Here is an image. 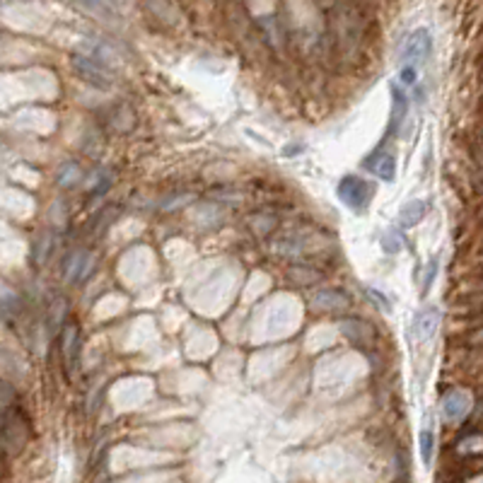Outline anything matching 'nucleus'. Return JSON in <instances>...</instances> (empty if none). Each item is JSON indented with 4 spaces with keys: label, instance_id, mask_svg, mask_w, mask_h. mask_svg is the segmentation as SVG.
Instances as JSON below:
<instances>
[{
    "label": "nucleus",
    "instance_id": "nucleus-10",
    "mask_svg": "<svg viewBox=\"0 0 483 483\" xmlns=\"http://www.w3.org/2000/svg\"><path fill=\"white\" fill-rule=\"evenodd\" d=\"M425 213H428V206H425V201H408V203H403L401 213H399V227L408 230V227L418 225L420 220L425 218Z\"/></svg>",
    "mask_w": 483,
    "mask_h": 483
},
{
    "label": "nucleus",
    "instance_id": "nucleus-19",
    "mask_svg": "<svg viewBox=\"0 0 483 483\" xmlns=\"http://www.w3.org/2000/svg\"><path fill=\"white\" fill-rule=\"evenodd\" d=\"M365 295H370V298L374 300V302H379V307H382L384 312H391V302L384 298L382 293H379V290H374V288H365Z\"/></svg>",
    "mask_w": 483,
    "mask_h": 483
},
{
    "label": "nucleus",
    "instance_id": "nucleus-13",
    "mask_svg": "<svg viewBox=\"0 0 483 483\" xmlns=\"http://www.w3.org/2000/svg\"><path fill=\"white\" fill-rule=\"evenodd\" d=\"M433 450H435L433 430H423L420 433V459H423L425 467H430V462H433Z\"/></svg>",
    "mask_w": 483,
    "mask_h": 483
},
{
    "label": "nucleus",
    "instance_id": "nucleus-6",
    "mask_svg": "<svg viewBox=\"0 0 483 483\" xmlns=\"http://www.w3.org/2000/svg\"><path fill=\"white\" fill-rule=\"evenodd\" d=\"M92 269V257L87 254V249H78L68 257L66 266H63V274L68 283H80L85 276L90 274Z\"/></svg>",
    "mask_w": 483,
    "mask_h": 483
},
{
    "label": "nucleus",
    "instance_id": "nucleus-17",
    "mask_svg": "<svg viewBox=\"0 0 483 483\" xmlns=\"http://www.w3.org/2000/svg\"><path fill=\"white\" fill-rule=\"evenodd\" d=\"M15 302L20 305V300H17L15 295H13V290L5 288L3 290V314H5V319H10V314L15 312Z\"/></svg>",
    "mask_w": 483,
    "mask_h": 483
},
{
    "label": "nucleus",
    "instance_id": "nucleus-18",
    "mask_svg": "<svg viewBox=\"0 0 483 483\" xmlns=\"http://www.w3.org/2000/svg\"><path fill=\"white\" fill-rule=\"evenodd\" d=\"M437 269H440V259L433 257V259H430V264H428V276L423 278V295L428 293L430 286H433V281H435V276H437Z\"/></svg>",
    "mask_w": 483,
    "mask_h": 483
},
{
    "label": "nucleus",
    "instance_id": "nucleus-2",
    "mask_svg": "<svg viewBox=\"0 0 483 483\" xmlns=\"http://www.w3.org/2000/svg\"><path fill=\"white\" fill-rule=\"evenodd\" d=\"M73 68H75L78 75H80L85 82L94 85V87H99V90L111 87V82H114L111 71H109V66L102 63V61H94L85 54H78L75 59H73Z\"/></svg>",
    "mask_w": 483,
    "mask_h": 483
},
{
    "label": "nucleus",
    "instance_id": "nucleus-9",
    "mask_svg": "<svg viewBox=\"0 0 483 483\" xmlns=\"http://www.w3.org/2000/svg\"><path fill=\"white\" fill-rule=\"evenodd\" d=\"M61 350H63L68 370H73L78 362V355H80V334H78L75 324H68L63 334H61Z\"/></svg>",
    "mask_w": 483,
    "mask_h": 483
},
{
    "label": "nucleus",
    "instance_id": "nucleus-4",
    "mask_svg": "<svg viewBox=\"0 0 483 483\" xmlns=\"http://www.w3.org/2000/svg\"><path fill=\"white\" fill-rule=\"evenodd\" d=\"M440 411H442V418H445L447 423H459V420H464L469 416L471 396L467 394V391H459V389L445 391L442 399H440Z\"/></svg>",
    "mask_w": 483,
    "mask_h": 483
},
{
    "label": "nucleus",
    "instance_id": "nucleus-5",
    "mask_svg": "<svg viewBox=\"0 0 483 483\" xmlns=\"http://www.w3.org/2000/svg\"><path fill=\"white\" fill-rule=\"evenodd\" d=\"M360 167L384 181L396 179V157H394V152L384 150V147H377L374 152H370V155L360 162Z\"/></svg>",
    "mask_w": 483,
    "mask_h": 483
},
{
    "label": "nucleus",
    "instance_id": "nucleus-11",
    "mask_svg": "<svg viewBox=\"0 0 483 483\" xmlns=\"http://www.w3.org/2000/svg\"><path fill=\"white\" fill-rule=\"evenodd\" d=\"M314 305L322 310H346L348 307V298L338 290H319L314 298Z\"/></svg>",
    "mask_w": 483,
    "mask_h": 483
},
{
    "label": "nucleus",
    "instance_id": "nucleus-3",
    "mask_svg": "<svg viewBox=\"0 0 483 483\" xmlns=\"http://www.w3.org/2000/svg\"><path fill=\"white\" fill-rule=\"evenodd\" d=\"M430 51H433V37H430V32L425 30V27H420V30L408 34L406 44H403V54H401L403 66L425 63Z\"/></svg>",
    "mask_w": 483,
    "mask_h": 483
},
{
    "label": "nucleus",
    "instance_id": "nucleus-16",
    "mask_svg": "<svg viewBox=\"0 0 483 483\" xmlns=\"http://www.w3.org/2000/svg\"><path fill=\"white\" fill-rule=\"evenodd\" d=\"M399 78H401V82L406 85V87H413V85L418 82V68L416 66H401Z\"/></svg>",
    "mask_w": 483,
    "mask_h": 483
},
{
    "label": "nucleus",
    "instance_id": "nucleus-12",
    "mask_svg": "<svg viewBox=\"0 0 483 483\" xmlns=\"http://www.w3.org/2000/svg\"><path fill=\"white\" fill-rule=\"evenodd\" d=\"M80 174H82V169L78 167L75 162H66L63 167L59 169V174H56V181H59V186H73V184H78L80 181Z\"/></svg>",
    "mask_w": 483,
    "mask_h": 483
},
{
    "label": "nucleus",
    "instance_id": "nucleus-7",
    "mask_svg": "<svg viewBox=\"0 0 483 483\" xmlns=\"http://www.w3.org/2000/svg\"><path fill=\"white\" fill-rule=\"evenodd\" d=\"M408 114V97L401 92L396 85H391V118H389V128H386V135H396L406 121Z\"/></svg>",
    "mask_w": 483,
    "mask_h": 483
},
{
    "label": "nucleus",
    "instance_id": "nucleus-15",
    "mask_svg": "<svg viewBox=\"0 0 483 483\" xmlns=\"http://www.w3.org/2000/svg\"><path fill=\"white\" fill-rule=\"evenodd\" d=\"M51 247H54V244H51V237L49 235H42V242L34 247V264H44V261H47V257H49V249Z\"/></svg>",
    "mask_w": 483,
    "mask_h": 483
},
{
    "label": "nucleus",
    "instance_id": "nucleus-14",
    "mask_svg": "<svg viewBox=\"0 0 483 483\" xmlns=\"http://www.w3.org/2000/svg\"><path fill=\"white\" fill-rule=\"evenodd\" d=\"M382 247H384V252H389V254H399L401 249H403V237H401V232L386 230V232H384V237H382Z\"/></svg>",
    "mask_w": 483,
    "mask_h": 483
},
{
    "label": "nucleus",
    "instance_id": "nucleus-8",
    "mask_svg": "<svg viewBox=\"0 0 483 483\" xmlns=\"http://www.w3.org/2000/svg\"><path fill=\"white\" fill-rule=\"evenodd\" d=\"M437 326H440V312L435 307H425L423 312H418L413 319V334L418 341H428L435 336Z\"/></svg>",
    "mask_w": 483,
    "mask_h": 483
},
{
    "label": "nucleus",
    "instance_id": "nucleus-1",
    "mask_svg": "<svg viewBox=\"0 0 483 483\" xmlns=\"http://www.w3.org/2000/svg\"><path fill=\"white\" fill-rule=\"evenodd\" d=\"M336 193L343 206H348L350 210H355V213H362V210L370 206V201L374 196V184L362 177H357V174H346V177L338 181Z\"/></svg>",
    "mask_w": 483,
    "mask_h": 483
}]
</instances>
